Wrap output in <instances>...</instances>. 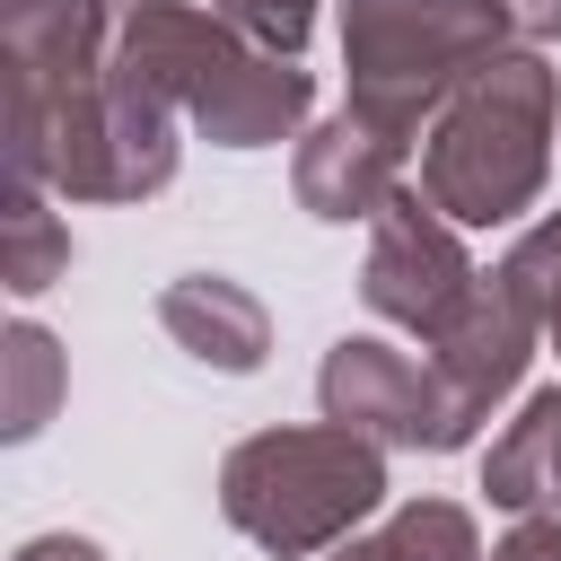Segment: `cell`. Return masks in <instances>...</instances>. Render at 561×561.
<instances>
[{
  "label": "cell",
  "instance_id": "19",
  "mask_svg": "<svg viewBox=\"0 0 561 561\" xmlns=\"http://www.w3.org/2000/svg\"><path fill=\"white\" fill-rule=\"evenodd\" d=\"M552 342H561V324H552Z\"/></svg>",
  "mask_w": 561,
  "mask_h": 561
},
{
  "label": "cell",
  "instance_id": "9",
  "mask_svg": "<svg viewBox=\"0 0 561 561\" xmlns=\"http://www.w3.org/2000/svg\"><path fill=\"white\" fill-rule=\"evenodd\" d=\"M482 491H491L500 508H517V517L561 508V386H543V394L517 403V421H508V430L491 438V456H482Z\"/></svg>",
  "mask_w": 561,
  "mask_h": 561
},
{
  "label": "cell",
  "instance_id": "2",
  "mask_svg": "<svg viewBox=\"0 0 561 561\" xmlns=\"http://www.w3.org/2000/svg\"><path fill=\"white\" fill-rule=\"evenodd\" d=\"M500 35H508L500 0H342L351 114L403 149L430 114H447V96L482 61H500Z\"/></svg>",
  "mask_w": 561,
  "mask_h": 561
},
{
  "label": "cell",
  "instance_id": "4",
  "mask_svg": "<svg viewBox=\"0 0 561 561\" xmlns=\"http://www.w3.org/2000/svg\"><path fill=\"white\" fill-rule=\"evenodd\" d=\"M359 289H368V307H377L386 324L438 342V333L482 298V272L465 263L456 219H447L430 193L394 184L386 210H377V237H368V272H359Z\"/></svg>",
  "mask_w": 561,
  "mask_h": 561
},
{
  "label": "cell",
  "instance_id": "11",
  "mask_svg": "<svg viewBox=\"0 0 561 561\" xmlns=\"http://www.w3.org/2000/svg\"><path fill=\"white\" fill-rule=\"evenodd\" d=\"M377 552H386V561H482L473 517H465L456 500H412V508H394V517L377 526Z\"/></svg>",
  "mask_w": 561,
  "mask_h": 561
},
{
  "label": "cell",
  "instance_id": "8",
  "mask_svg": "<svg viewBox=\"0 0 561 561\" xmlns=\"http://www.w3.org/2000/svg\"><path fill=\"white\" fill-rule=\"evenodd\" d=\"M158 324H167L193 359H210V368H263V342H272L263 298L237 289V280H219V272H184V280L158 298Z\"/></svg>",
  "mask_w": 561,
  "mask_h": 561
},
{
  "label": "cell",
  "instance_id": "14",
  "mask_svg": "<svg viewBox=\"0 0 561 561\" xmlns=\"http://www.w3.org/2000/svg\"><path fill=\"white\" fill-rule=\"evenodd\" d=\"M210 18H228L245 44H263V53H289L298 61V44L316 35V0H202Z\"/></svg>",
  "mask_w": 561,
  "mask_h": 561
},
{
  "label": "cell",
  "instance_id": "15",
  "mask_svg": "<svg viewBox=\"0 0 561 561\" xmlns=\"http://www.w3.org/2000/svg\"><path fill=\"white\" fill-rule=\"evenodd\" d=\"M491 561H561V517H526Z\"/></svg>",
  "mask_w": 561,
  "mask_h": 561
},
{
  "label": "cell",
  "instance_id": "5",
  "mask_svg": "<svg viewBox=\"0 0 561 561\" xmlns=\"http://www.w3.org/2000/svg\"><path fill=\"white\" fill-rule=\"evenodd\" d=\"M324 421L359 430V438H386V447H456L447 430V394H438V368L394 351V342H333L324 351Z\"/></svg>",
  "mask_w": 561,
  "mask_h": 561
},
{
  "label": "cell",
  "instance_id": "12",
  "mask_svg": "<svg viewBox=\"0 0 561 561\" xmlns=\"http://www.w3.org/2000/svg\"><path fill=\"white\" fill-rule=\"evenodd\" d=\"M491 280H500V289H508V298H517V307L552 333V324H561V210H552L543 228H526Z\"/></svg>",
  "mask_w": 561,
  "mask_h": 561
},
{
  "label": "cell",
  "instance_id": "13",
  "mask_svg": "<svg viewBox=\"0 0 561 561\" xmlns=\"http://www.w3.org/2000/svg\"><path fill=\"white\" fill-rule=\"evenodd\" d=\"M53 386H61L53 333H44V324H18V333H9V438H35V430H44Z\"/></svg>",
  "mask_w": 561,
  "mask_h": 561
},
{
  "label": "cell",
  "instance_id": "18",
  "mask_svg": "<svg viewBox=\"0 0 561 561\" xmlns=\"http://www.w3.org/2000/svg\"><path fill=\"white\" fill-rule=\"evenodd\" d=\"M333 561H386V552H377V543H351V552H333Z\"/></svg>",
  "mask_w": 561,
  "mask_h": 561
},
{
  "label": "cell",
  "instance_id": "7",
  "mask_svg": "<svg viewBox=\"0 0 561 561\" xmlns=\"http://www.w3.org/2000/svg\"><path fill=\"white\" fill-rule=\"evenodd\" d=\"M394 167H403V149L386 131H368L359 114H333L324 131L298 140V202L316 219H377L386 193L403 184Z\"/></svg>",
  "mask_w": 561,
  "mask_h": 561
},
{
  "label": "cell",
  "instance_id": "1",
  "mask_svg": "<svg viewBox=\"0 0 561 561\" xmlns=\"http://www.w3.org/2000/svg\"><path fill=\"white\" fill-rule=\"evenodd\" d=\"M552 114H561V79L535 53L482 61L447 96V114H438V131L421 149V193L456 228L517 219L543 193V175H552Z\"/></svg>",
  "mask_w": 561,
  "mask_h": 561
},
{
  "label": "cell",
  "instance_id": "10",
  "mask_svg": "<svg viewBox=\"0 0 561 561\" xmlns=\"http://www.w3.org/2000/svg\"><path fill=\"white\" fill-rule=\"evenodd\" d=\"M61 272H70V228L44 210L35 175H9V210H0V280H9L18 298H35V289H53Z\"/></svg>",
  "mask_w": 561,
  "mask_h": 561
},
{
  "label": "cell",
  "instance_id": "17",
  "mask_svg": "<svg viewBox=\"0 0 561 561\" xmlns=\"http://www.w3.org/2000/svg\"><path fill=\"white\" fill-rule=\"evenodd\" d=\"M18 561H105V552H96L88 535H35V543H26Z\"/></svg>",
  "mask_w": 561,
  "mask_h": 561
},
{
  "label": "cell",
  "instance_id": "3",
  "mask_svg": "<svg viewBox=\"0 0 561 561\" xmlns=\"http://www.w3.org/2000/svg\"><path fill=\"white\" fill-rule=\"evenodd\" d=\"M386 500V456L377 438L324 421V430H263L219 465V508L237 535H254L263 552L298 561L342 543L368 508Z\"/></svg>",
  "mask_w": 561,
  "mask_h": 561
},
{
  "label": "cell",
  "instance_id": "6",
  "mask_svg": "<svg viewBox=\"0 0 561 561\" xmlns=\"http://www.w3.org/2000/svg\"><path fill=\"white\" fill-rule=\"evenodd\" d=\"M535 333H543V324H535L500 280H482V298L430 342V368H438V394H447V430H456V447H465L473 421H491V403L517 386Z\"/></svg>",
  "mask_w": 561,
  "mask_h": 561
},
{
  "label": "cell",
  "instance_id": "16",
  "mask_svg": "<svg viewBox=\"0 0 561 561\" xmlns=\"http://www.w3.org/2000/svg\"><path fill=\"white\" fill-rule=\"evenodd\" d=\"M508 9V26L526 35V44H543V35H561V0H500Z\"/></svg>",
  "mask_w": 561,
  "mask_h": 561
}]
</instances>
